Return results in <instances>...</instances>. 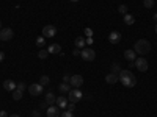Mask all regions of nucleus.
<instances>
[{
	"instance_id": "obj_1",
	"label": "nucleus",
	"mask_w": 157,
	"mask_h": 117,
	"mask_svg": "<svg viewBox=\"0 0 157 117\" xmlns=\"http://www.w3.org/2000/svg\"><path fill=\"white\" fill-rule=\"evenodd\" d=\"M118 76H120V81H121L126 87H134V86L137 84V78H135V75L130 72L129 69H127V70H121Z\"/></svg>"
},
{
	"instance_id": "obj_2",
	"label": "nucleus",
	"mask_w": 157,
	"mask_h": 117,
	"mask_svg": "<svg viewBox=\"0 0 157 117\" xmlns=\"http://www.w3.org/2000/svg\"><path fill=\"white\" fill-rule=\"evenodd\" d=\"M134 51L137 55L143 56V55H146L151 51V44L149 41H146V39H138V41L134 44Z\"/></svg>"
},
{
	"instance_id": "obj_3",
	"label": "nucleus",
	"mask_w": 157,
	"mask_h": 117,
	"mask_svg": "<svg viewBox=\"0 0 157 117\" xmlns=\"http://www.w3.org/2000/svg\"><path fill=\"white\" fill-rule=\"evenodd\" d=\"M82 98H83V94L80 92V89H77V87L71 89L69 92H68V100H69V103H77V101H80Z\"/></svg>"
},
{
	"instance_id": "obj_4",
	"label": "nucleus",
	"mask_w": 157,
	"mask_h": 117,
	"mask_svg": "<svg viewBox=\"0 0 157 117\" xmlns=\"http://www.w3.org/2000/svg\"><path fill=\"white\" fill-rule=\"evenodd\" d=\"M80 56H82V59H85V61H94L96 51L91 48V47H83L82 51H80Z\"/></svg>"
},
{
	"instance_id": "obj_5",
	"label": "nucleus",
	"mask_w": 157,
	"mask_h": 117,
	"mask_svg": "<svg viewBox=\"0 0 157 117\" xmlns=\"http://www.w3.org/2000/svg\"><path fill=\"white\" fill-rule=\"evenodd\" d=\"M43 90H44V86L41 83H32L29 86V94L33 95V97H38V95H41L43 94Z\"/></svg>"
},
{
	"instance_id": "obj_6",
	"label": "nucleus",
	"mask_w": 157,
	"mask_h": 117,
	"mask_svg": "<svg viewBox=\"0 0 157 117\" xmlns=\"http://www.w3.org/2000/svg\"><path fill=\"white\" fill-rule=\"evenodd\" d=\"M134 64H135V67H137L138 72H146L148 67H149V66H148V61H146L145 58H141V56L137 58V59L134 61Z\"/></svg>"
},
{
	"instance_id": "obj_7",
	"label": "nucleus",
	"mask_w": 157,
	"mask_h": 117,
	"mask_svg": "<svg viewBox=\"0 0 157 117\" xmlns=\"http://www.w3.org/2000/svg\"><path fill=\"white\" fill-rule=\"evenodd\" d=\"M69 84L72 87H77V89H80V86L83 84V76L82 75H71V80H69Z\"/></svg>"
},
{
	"instance_id": "obj_8",
	"label": "nucleus",
	"mask_w": 157,
	"mask_h": 117,
	"mask_svg": "<svg viewBox=\"0 0 157 117\" xmlns=\"http://www.w3.org/2000/svg\"><path fill=\"white\" fill-rule=\"evenodd\" d=\"M14 36V31L11 28H2L0 30V41H10Z\"/></svg>"
},
{
	"instance_id": "obj_9",
	"label": "nucleus",
	"mask_w": 157,
	"mask_h": 117,
	"mask_svg": "<svg viewBox=\"0 0 157 117\" xmlns=\"http://www.w3.org/2000/svg\"><path fill=\"white\" fill-rule=\"evenodd\" d=\"M57 34V28L54 27V25H46V27L43 28V36L44 37H54Z\"/></svg>"
},
{
	"instance_id": "obj_10",
	"label": "nucleus",
	"mask_w": 157,
	"mask_h": 117,
	"mask_svg": "<svg viewBox=\"0 0 157 117\" xmlns=\"http://www.w3.org/2000/svg\"><path fill=\"white\" fill-rule=\"evenodd\" d=\"M46 114H47V117H60V115H61V111H60L58 106L50 105V106L46 109Z\"/></svg>"
},
{
	"instance_id": "obj_11",
	"label": "nucleus",
	"mask_w": 157,
	"mask_h": 117,
	"mask_svg": "<svg viewBox=\"0 0 157 117\" xmlns=\"http://www.w3.org/2000/svg\"><path fill=\"white\" fill-rule=\"evenodd\" d=\"M109 41L112 42V44H118L121 41V33L120 31H112L110 34H109Z\"/></svg>"
},
{
	"instance_id": "obj_12",
	"label": "nucleus",
	"mask_w": 157,
	"mask_h": 117,
	"mask_svg": "<svg viewBox=\"0 0 157 117\" xmlns=\"http://www.w3.org/2000/svg\"><path fill=\"white\" fill-rule=\"evenodd\" d=\"M57 106L60 108V109H66V106H68V103H69V100H68V97H57Z\"/></svg>"
},
{
	"instance_id": "obj_13",
	"label": "nucleus",
	"mask_w": 157,
	"mask_h": 117,
	"mask_svg": "<svg viewBox=\"0 0 157 117\" xmlns=\"http://www.w3.org/2000/svg\"><path fill=\"white\" fill-rule=\"evenodd\" d=\"M47 51H49V55H50V53H54V55L61 53V45H60V44H50V45L47 47Z\"/></svg>"
},
{
	"instance_id": "obj_14",
	"label": "nucleus",
	"mask_w": 157,
	"mask_h": 117,
	"mask_svg": "<svg viewBox=\"0 0 157 117\" xmlns=\"http://www.w3.org/2000/svg\"><path fill=\"white\" fill-rule=\"evenodd\" d=\"M118 80H120V76H118V73H113V72H110V73L105 76V81H107L109 84H115Z\"/></svg>"
},
{
	"instance_id": "obj_15",
	"label": "nucleus",
	"mask_w": 157,
	"mask_h": 117,
	"mask_svg": "<svg viewBox=\"0 0 157 117\" xmlns=\"http://www.w3.org/2000/svg\"><path fill=\"white\" fill-rule=\"evenodd\" d=\"M3 89L5 90H14L16 89V83L13 80H5L3 81Z\"/></svg>"
},
{
	"instance_id": "obj_16",
	"label": "nucleus",
	"mask_w": 157,
	"mask_h": 117,
	"mask_svg": "<svg viewBox=\"0 0 157 117\" xmlns=\"http://www.w3.org/2000/svg\"><path fill=\"white\" fill-rule=\"evenodd\" d=\"M124 58L127 59V61H135L137 59V53L134 50H126L124 51Z\"/></svg>"
},
{
	"instance_id": "obj_17",
	"label": "nucleus",
	"mask_w": 157,
	"mask_h": 117,
	"mask_svg": "<svg viewBox=\"0 0 157 117\" xmlns=\"http://www.w3.org/2000/svg\"><path fill=\"white\" fill-rule=\"evenodd\" d=\"M55 101H57V97L54 95V92H47L46 94V103L47 105H54Z\"/></svg>"
},
{
	"instance_id": "obj_18",
	"label": "nucleus",
	"mask_w": 157,
	"mask_h": 117,
	"mask_svg": "<svg viewBox=\"0 0 157 117\" xmlns=\"http://www.w3.org/2000/svg\"><path fill=\"white\" fill-rule=\"evenodd\" d=\"M58 89H60L61 94H68L69 90H71V84H69V83H61V84L58 86Z\"/></svg>"
},
{
	"instance_id": "obj_19",
	"label": "nucleus",
	"mask_w": 157,
	"mask_h": 117,
	"mask_svg": "<svg viewBox=\"0 0 157 117\" xmlns=\"http://www.w3.org/2000/svg\"><path fill=\"white\" fill-rule=\"evenodd\" d=\"M85 37L83 36H78V37H75V47L77 48H80V47H85Z\"/></svg>"
},
{
	"instance_id": "obj_20",
	"label": "nucleus",
	"mask_w": 157,
	"mask_h": 117,
	"mask_svg": "<svg viewBox=\"0 0 157 117\" xmlns=\"http://www.w3.org/2000/svg\"><path fill=\"white\" fill-rule=\"evenodd\" d=\"M124 23L134 25V23H135V17H134L132 14H124Z\"/></svg>"
},
{
	"instance_id": "obj_21",
	"label": "nucleus",
	"mask_w": 157,
	"mask_h": 117,
	"mask_svg": "<svg viewBox=\"0 0 157 117\" xmlns=\"http://www.w3.org/2000/svg\"><path fill=\"white\" fill-rule=\"evenodd\" d=\"M47 56H49V51H47V48L44 50V48H41L38 51V58L39 59H47Z\"/></svg>"
},
{
	"instance_id": "obj_22",
	"label": "nucleus",
	"mask_w": 157,
	"mask_h": 117,
	"mask_svg": "<svg viewBox=\"0 0 157 117\" xmlns=\"http://www.w3.org/2000/svg\"><path fill=\"white\" fill-rule=\"evenodd\" d=\"M36 45L38 47H44L46 45V37L44 36H38L36 37Z\"/></svg>"
},
{
	"instance_id": "obj_23",
	"label": "nucleus",
	"mask_w": 157,
	"mask_h": 117,
	"mask_svg": "<svg viewBox=\"0 0 157 117\" xmlns=\"http://www.w3.org/2000/svg\"><path fill=\"white\" fill-rule=\"evenodd\" d=\"M22 90H19V89H14V90H13V98H14V100H21L22 98Z\"/></svg>"
},
{
	"instance_id": "obj_24",
	"label": "nucleus",
	"mask_w": 157,
	"mask_h": 117,
	"mask_svg": "<svg viewBox=\"0 0 157 117\" xmlns=\"http://www.w3.org/2000/svg\"><path fill=\"white\" fill-rule=\"evenodd\" d=\"M39 83H41L43 86H47V84L50 83V78H49L47 75H43V76H41V80H39Z\"/></svg>"
},
{
	"instance_id": "obj_25",
	"label": "nucleus",
	"mask_w": 157,
	"mask_h": 117,
	"mask_svg": "<svg viewBox=\"0 0 157 117\" xmlns=\"http://www.w3.org/2000/svg\"><path fill=\"white\" fill-rule=\"evenodd\" d=\"M16 89H19V90H22V92H24V90L25 89H27V84H25V83H16Z\"/></svg>"
},
{
	"instance_id": "obj_26",
	"label": "nucleus",
	"mask_w": 157,
	"mask_h": 117,
	"mask_svg": "<svg viewBox=\"0 0 157 117\" xmlns=\"http://www.w3.org/2000/svg\"><path fill=\"white\" fill-rule=\"evenodd\" d=\"M112 72H113V73H118V72H121V67H120V64H112Z\"/></svg>"
},
{
	"instance_id": "obj_27",
	"label": "nucleus",
	"mask_w": 157,
	"mask_h": 117,
	"mask_svg": "<svg viewBox=\"0 0 157 117\" xmlns=\"http://www.w3.org/2000/svg\"><path fill=\"white\" fill-rule=\"evenodd\" d=\"M143 5L146 8H152L154 6V0H143Z\"/></svg>"
},
{
	"instance_id": "obj_28",
	"label": "nucleus",
	"mask_w": 157,
	"mask_h": 117,
	"mask_svg": "<svg viewBox=\"0 0 157 117\" xmlns=\"http://www.w3.org/2000/svg\"><path fill=\"white\" fill-rule=\"evenodd\" d=\"M118 11H120L121 14H127V6H126V5H120V8H118Z\"/></svg>"
},
{
	"instance_id": "obj_29",
	"label": "nucleus",
	"mask_w": 157,
	"mask_h": 117,
	"mask_svg": "<svg viewBox=\"0 0 157 117\" xmlns=\"http://www.w3.org/2000/svg\"><path fill=\"white\" fill-rule=\"evenodd\" d=\"M66 111H71V112H74V111H75V103H68Z\"/></svg>"
},
{
	"instance_id": "obj_30",
	"label": "nucleus",
	"mask_w": 157,
	"mask_h": 117,
	"mask_svg": "<svg viewBox=\"0 0 157 117\" xmlns=\"http://www.w3.org/2000/svg\"><path fill=\"white\" fill-rule=\"evenodd\" d=\"M60 117H74V112L64 109V112H61V115H60Z\"/></svg>"
},
{
	"instance_id": "obj_31",
	"label": "nucleus",
	"mask_w": 157,
	"mask_h": 117,
	"mask_svg": "<svg viewBox=\"0 0 157 117\" xmlns=\"http://www.w3.org/2000/svg\"><path fill=\"white\" fill-rule=\"evenodd\" d=\"M83 33H85V36H88V37H93V30H91V28H85Z\"/></svg>"
},
{
	"instance_id": "obj_32",
	"label": "nucleus",
	"mask_w": 157,
	"mask_h": 117,
	"mask_svg": "<svg viewBox=\"0 0 157 117\" xmlns=\"http://www.w3.org/2000/svg\"><path fill=\"white\" fill-rule=\"evenodd\" d=\"M69 80H71V76H69L68 73H64V75H63V83H69Z\"/></svg>"
},
{
	"instance_id": "obj_33",
	"label": "nucleus",
	"mask_w": 157,
	"mask_h": 117,
	"mask_svg": "<svg viewBox=\"0 0 157 117\" xmlns=\"http://www.w3.org/2000/svg\"><path fill=\"white\" fill-rule=\"evenodd\" d=\"M85 42H86L88 45H93V42H94V41H93V37H86V39H85Z\"/></svg>"
},
{
	"instance_id": "obj_34",
	"label": "nucleus",
	"mask_w": 157,
	"mask_h": 117,
	"mask_svg": "<svg viewBox=\"0 0 157 117\" xmlns=\"http://www.w3.org/2000/svg\"><path fill=\"white\" fill-rule=\"evenodd\" d=\"M0 117H8V114H6L5 109H3V111H0Z\"/></svg>"
},
{
	"instance_id": "obj_35",
	"label": "nucleus",
	"mask_w": 157,
	"mask_h": 117,
	"mask_svg": "<svg viewBox=\"0 0 157 117\" xmlns=\"http://www.w3.org/2000/svg\"><path fill=\"white\" fill-rule=\"evenodd\" d=\"M5 59V53H3V51H0V62H2Z\"/></svg>"
},
{
	"instance_id": "obj_36",
	"label": "nucleus",
	"mask_w": 157,
	"mask_h": 117,
	"mask_svg": "<svg viewBox=\"0 0 157 117\" xmlns=\"http://www.w3.org/2000/svg\"><path fill=\"white\" fill-rule=\"evenodd\" d=\"M39 108H41V109H46V108H47V103H46V101L41 103V106H39Z\"/></svg>"
},
{
	"instance_id": "obj_37",
	"label": "nucleus",
	"mask_w": 157,
	"mask_h": 117,
	"mask_svg": "<svg viewBox=\"0 0 157 117\" xmlns=\"http://www.w3.org/2000/svg\"><path fill=\"white\" fill-rule=\"evenodd\" d=\"M72 53H74V55H75V56H77V55H80V50H78V48H75V50H74V51H72Z\"/></svg>"
},
{
	"instance_id": "obj_38",
	"label": "nucleus",
	"mask_w": 157,
	"mask_h": 117,
	"mask_svg": "<svg viewBox=\"0 0 157 117\" xmlns=\"http://www.w3.org/2000/svg\"><path fill=\"white\" fill-rule=\"evenodd\" d=\"M32 117H39V112H38V111H35V112L32 114Z\"/></svg>"
},
{
	"instance_id": "obj_39",
	"label": "nucleus",
	"mask_w": 157,
	"mask_h": 117,
	"mask_svg": "<svg viewBox=\"0 0 157 117\" xmlns=\"http://www.w3.org/2000/svg\"><path fill=\"white\" fill-rule=\"evenodd\" d=\"M8 117H21V115H17V114H11V115H8Z\"/></svg>"
},
{
	"instance_id": "obj_40",
	"label": "nucleus",
	"mask_w": 157,
	"mask_h": 117,
	"mask_svg": "<svg viewBox=\"0 0 157 117\" xmlns=\"http://www.w3.org/2000/svg\"><path fill=\"white\" fill-rule=\"evenodd\" d=\"M154 20L157 22V12H154Z\"/></svg>"
},
{
	"instance_id": "obj_41",
	"label": "nucleus",
	"mask_w": 157,
	"mask_h": 117,
	"mask_svg": "<svg viewBox=\"0 0 157 117\" xmlns=\"http://www.w3.org/2000/svg\"><path fill=\"white\" fill-rule=\"evenodd\" d=\"M0 30H2V22H0Z\"/></svg>"
},
{
	"instance_id": "obj_42",
	"label": "nucleus",
	"mask_w": 157,
	"mask_h": 117,
	"mask_svg": "<svg viewBox=\"0 0 157 117\" xmlns=\"http://www.w3.org/2000/svg\"><path fill=\"white\" fill-rule=\"evenodd\" d=\"M155 33H157V23H155Z\"/></svg>"
},
{
	"instance_id": "obj_43",
	"label": "nucleus",
	"mask_w": 157,
	"mask_h": 117,
	"mask_svg": "<svg viewBox=\"0 0 157 117\" xmlns=\"http://www.w3.org/2000/svg\"><path fill=\"white\" fill-rule=\"evenodd\" d=\"M71 2H78V0H71Z\"/></svg>"
}]
</instances>
